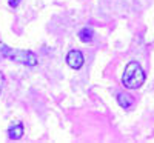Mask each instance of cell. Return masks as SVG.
Here are the masks:
<instances>
[{
    "mask_svg": "<svg viewBox=\"0 0 154 143\" xmlns=\"http://www.w3.org/2000/svg\"><path fill=\"white\" fill-rule=\"evenodd\" d=\"M3 86H5V77H3V74H2V72H0V93H2Z\"/></svg>",
    "mask_w": 154,
    "mask_h": 143,
    "instance_id": "8",
    "label": "cell"
},
{
    "mask_svg": "<svg viewBox=\"0 0 154 143\" xmlns=\"http://www.w3.org/2000/svg\"><path fill=\"white\" fill-rule=\"evenodd\" d=\"M22 135H23V125L22 123H16L8 129V137L11 140H20Z\"/></svg>",
    "mask_w": 154,
    "mask_h": 143,
    "instance_id": "5",
    "label": "cell"
},
{
    "mask_svg": "<svg viewBox=\"0 0 154 143\" xmlns=\"http://www.w3.org/2000/svg\"><path fill=\"white\" fill-rule=\"evenodd\" d=\"M122 83L128 89H139L145 83V71L137 62H130L122 75Z\"/></svg>",
    "mask_w": 154,
    "mask_h": 143,
    "instance_id": "1",
    "label": "cell"
},
{
    "mask_svg": "<svg viewBox=\"0 0 154 143\" xmlns=\"http://www.w3.org/2000/svg\"><path fill=\"white\" fill-rule=\"evenodd\" d=\"M93 37H94V31L91 28H82L79 31V38H80V42H83V43L93 42Z\"/></svg>",
    "mask_w": 154,
    "mask_h": 143,
    "instance_id": "6",
    "label": "cell"
},
{
    "mask_svg": "<svg viewBox=\"0 0 154 143\" xmlns=\"http://www.w3.org/2000/svg\"><path fill=\"white\" fill-rule=\"evenodd\" d=\"M117 103L123 108V109H130L133 105H134V99L130 96V94H126V93H120L117 96Z\"/></svg>",
    "mask_w": 154,
    "mask_h": 143,
    "instance_id": "4",
    "label": "cell"
},
{
    "mask_svg": "<svg viewBox=\"0 0 154 143\" xmlns=\"http://www.w3.org/2000/svg\"><path fill=\"white\" fill-rule=\"evenodd\" d=\"M83 62H85L83 54L80 53L79 49L69 51L68 56H66V63H68V66L72 68V69H80V68L83 66Z\"/></svg>",
    "mask_w": 154,
    "mask_h": 143,
    "instance_id": "3",
    "label": "cell"
},
{
    "mask_svg": "<svg viewBox=\"0 0 154 143\" xmlns=\"http://www.w3.org/2000/svg\"><path fill=\"white\" fill-rule=\"evenodd\" d=\"M6 45L0 42V59H5V53H6Z\"/></svg>",
    "mask_w": 154,
    "mask_h": 143,
    "instance_id": "7",
    "label": "cell"
},
{
    "mask_svg": "<svg viewBox=\"0 0 154 143\" xmlns=\"http://www.w3.org/2000/svg\"><path fill=\"white\" fill-rule=\"evenodd\" d=\"M9 6H12V8H16V6H19V3H20V0H9Z\"/></svg>",
    "mask_w": 154,
    "mask_h": 143,
    "instance_id": "9",
    "label": "cell"
},
{
    "mask_svg": "<svg viewBox=\"0 0 154 143\" xmlns=\"http://www.w3.org/2000/svg\"><path fill=\"white\" fill-rule=\"evenodd\" d=\"M5 59H9L12 62H17L22 65H26V66H35L38 63L37 56L31 51L26 49H12V48H6V53H5Z\"/></svg>",
    "mask_w": 154,
    "mask_h": 143,
    "instance_id": "2",
    "label": "cell"
}]
</instances>
